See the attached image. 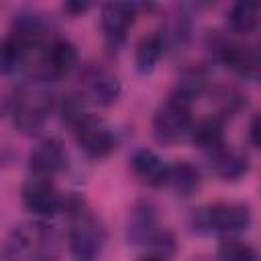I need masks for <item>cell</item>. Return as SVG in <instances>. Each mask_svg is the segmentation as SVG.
Instances as JSON below:
<instances>
[{"mask_svg":"<svg viewBox=\"0 0 261 261\" xmlns=\"http://www.w3.org/2000/svg\"><path fill=\"white\" fill-rule=\"evenodd\" d=\"M196 226L206 232L216 234H237L249 228L251 208L241 202H216L208 208H202L194 216Z\"/></svg>","mask_w":261,"mask_h":261,"instance_id":"cell-1","label":"cell"},{"mask_svg":"<svg viewBox=\"0 0 261 261\" xmlns=\"http://www.w3.org/2000/svg\"><path fill=\"white\" fill-rule=\"evenodd\" d=\"M190 102L171 94L153 114V137L161 145H173L181 141L192 126Z\"/></svg>","mask_w":261,"mask_h":261,"instance_id":"cell-2","label":"cell"},{"mask_svg":"<svg viewBox=\"0 0 261 261\" xmlns=\"http://www.w3.org/2000/svg\"><path fill=\"white\" fill-rule=\"evenodd\" d=\"M104 247V228L96 216L75 210L69 224V249L73 261H98Z\"/></svg>","mask_w":261,"mask_h":261,"instance_id":"cell-3","label":"cell"},{"mask_svg":"<svg viewBox=\"0 0 261 261\" xmlns=\"http://www.w3.org/2000/svg\"><path fill=\"white\" fill-rule=\"evenodd\" d=\"M80 86H82V98L98 106H110L120 96L118 77L100 65H88L80 75Z\"/></svg>","mask_w":261,"mask_h":261,"instance_id":"cell-4","label":"cell"},{"mask_svg":"<svg viewBox=\"0 0 261 261\" xmlns=\"http://www.w3.org/2000/svg\"><path fill=\"white\" fill-rule=\"evenodd\" d=\"M73 133H75V141L77 145L82 147V151L92 157V159H102L106 155L112 153L114 149V137L110 133V128L96 116H92L90 112L80 120L75 122L73 126Z\"/></svg>","mask_w":261,"mask_h":261,"instance_id":"cell-5","label":"cell"},{"mask_svg":"<svg viewBox=\"0 0 261 261\" xmlns=\"http://www.w3.org/2000/svg\"><path fill=\"white\" fill-rule=\"evenodd\" d=\"M20 196H22L24 208L37 216H53L63 206L61 194L57 192L53 181L43 175H37L24 181Z\"/></svg>","mask_w":261,"mask_h":261,"instance_id":"cell-6","label":"cell"},{"mask_svg":"<svg viewBox=\"0 0 261 261\" xmlns=\"http://www.w3.org/2000/svg\"><path fill=\"white\" fill-rule=\"evenodd\" d=\"M49 110H51V100H47L45 94L41 92L22 94L14 104V124L22 133L33 135L43 128Z\"/></svg>","mask_w":261,"mask_h":261,"instance_id":"cell-7","label":"cell"},{"mask_svg":"<svg viewBox=\"0 0 261 261\" xmlns=\"http://www.w3.org/2000/svg\"><path fill=\"white\" fill-rule=\"evenodd\" d=\"M133 20H135V8L130 4H120V2L104 4L100 22H102L106 43L110 47H118L126 39V33L133 27Z\"/></svg>","mask_w":261,"mask_h":261,"instance_id":"cell-8","label":"cell"},{"mask_svg":"<svg viewBox=\"0 0 261 261\" xmlns=\"http://www.w3.org/2000/svg\"><path fill=\"white\" fill-rule=\"evenodd\" d=\"M65 165H67V155L61 141L57 139H45L29 153V167L37 175L43 177L53 175L61 171Z\"/></svg>","mask_w":261,"mask_h":261,"instance_id":"cell-9","label":"cell"},{"mask_svg":"<svg viewBox=\"0 0 261 261\" xmlns=\"http://www.w3.org/2000/svg\"><path fill=\"white\" fill-rule=\"evenodd\" d=\"M216 51H218L220 61L234 73H239L243 77H257L259 55L253 47L232 43V41H222Z\"/></svg>","mask_w":261,"mask_h":261,"instance_id":"cell-10","label":"cell"},{"mask_svg":"<svg viewBox=\"0 0 261 261\" xmlns=\"http://www.w3.org/2000/svg\"><path fill=\"white\" fill-rule=\"evenodd\" d=\"M208 161H210V169L214 171V175H218L224 181H234L249 171L247 155H243V153H239L226 145L210 151Z\"/></svg>","mask_w":261,"mask_h":261,"instance_id":"cell-11","label":"cell"},{"mask_svg":"<svg viewBox=\"0 0 261 261\" xmlns=\"http://www.w3.org/2000/svg\"><path fill=\"white\" fill-rule=\"evenodd\" d=\"M43 245V234L41 230L31 226H20L14 228L6 241V249H4V257L6 261H31L39 249Z\"/></svg>","mask_w":261,"mask_h":261,"instance_id":"cell-12","label":"cell"},{"mask_svg":"<svg viewBox=\"0 0 261 261\" xmlns=\"http://www.w3.org/2000/svg\"><path fill=\"white\" fill-rule=\"evenodd\" d=\"M77 65V51L75 45L69 43L67 39H57L53 41L43 55V67L47 75H65Z\"/></svg>","mask_w":261,"mask_h":261,"instance_id":"cell-13","label":"cell"},{"mask_svg":"<svg viewBox=\"0 0 261 261\" xmlns=\"http://www.w3.org/2000/svg\"><path fill=\"white\" fill-rule=\"evenodd\" d=\"M130 169L143 184H149V186H161L167 173V165L163 163V159L149 149H139L133 153Z\"/></svg>","mask_w":261,"mask_h":261,"instance_id":"cell-14","label":"cell"},{"mask_svg":"<svg viewBox=\"0 0 261 261\" xmlns=\"http://www.w3.org/2000/svg\"><path fill=\"white\" fill-rule=\"evenodd\" d=\"M200 169L190 163V161H175L171 165H167V173H165V181L177 196H192L198 188H200Z\"/></svg>","mask_w":261,"mask_h":261,"instance_id":"cell-15","label":"cell"},{"mask_svg":"<svg viewBox=\"0 0 261 261\" xmlns=\"http://www.w3.org/2000/svg\"><path fill=\"white\" fill-rule=\"evenodd\" d=\"M188 135H190V141L206 153L224 145V124L220 116H208L198 120L194 126H190Z\"/></svg>","mask_w":261,"mask_h":261,"instance_id":"cell-16","label":"cell"},{"mask_svg":"<svg viewBox=\"0 0 261 261\" xmlns=\"http://www.w3.org/2000/svg\"><path fill=\"white\" fill-rule=\"evenodd\" d=\"M33 49H29L20 39H16L12 33L0 41V73H14L20 67H24L29 55Z\"/></svg>","mask_w":261,"mask_h":261,"instance_id":"cell-17","label":"cell"},{"mask_svg":"<svg viewBox=\"0 0 261 261\" xmlns=\"http://www.w3.org/2000/svg\"><path fill=\"white\" fill-rule=\"evenodd\" d=\"M163 53V39L159 35H147L137 43L135 65L139 73H151Z\"/></svg>","mask_w":261,"mask_h":261,"instance_id":"cell-18","label":"cell"},{"mask_svg":"<svg viewBox=\"0 0 261 261\" xmlns=\"http://www.w3.org/2000/svg\"><path fill=\"white\" fill-rule=\"evenodd\" d=\"M228 24L234 33L249 35L259 24V4L257 2H237L228 10Z\"/></svg>","mask_w":261,"mask_h":261,"instance_id":"cell-19","label":"cell"},{"mask_svg":"<svg viewBox=\"0 0 261 261\" xmlns=\"http://www.w3.org/2000/svg\"><path fill=\"white\" fill-rule=\"evenodd\" d=\"M216 259L218 261H259L257 259V251L237 239H226L218 245L216 251Z\"/></svg>","mask_w":261,"mask_h":261,"instance_id":"cell-20","label":"cell"},{"mask_svg":"<svg viewBox=\"0 0 261 261\" xmlns=\"http://www.w3.org/2000/svg\"><path fill=\"white\" fill-rule=\"evenodd\" d=\"M257 135H259V118L255 116V118H253V122H251V128H249V141H251V145H253V147H257V145H259Z\"/></svg>","mask_w":261,"mask_h":261,"instance_id":"cell-21","label":"cell"},{"mask_svg":"<svg viewBox=\"0 0 261 261\" xmlns=\"http://www.w3.org/2000/svg\"><path fill=\"white\" fill-rule=\"evenodd\" d=\"M88 8H90V4H80V2H67V4H63V10L73 12V14L84 12V10H88Z\"/></svg>","mask_w":261,"mask_h":261,"instance_id":"cell-22","label":"cell"},{"mask_svg":"<svg viewBox=\"0 0 261 261\" xmlns=\"http://www.w3.org/2000/svg\"><path fill=\"white\" fill-rule=\"evenodd\" d=\"M143 261H163V257H157V255H153V257H145Z\"/></svg>","mask_w":261,"mask_h":261,"instance_id":"cell-23","label":"cell"}]
</instances>
